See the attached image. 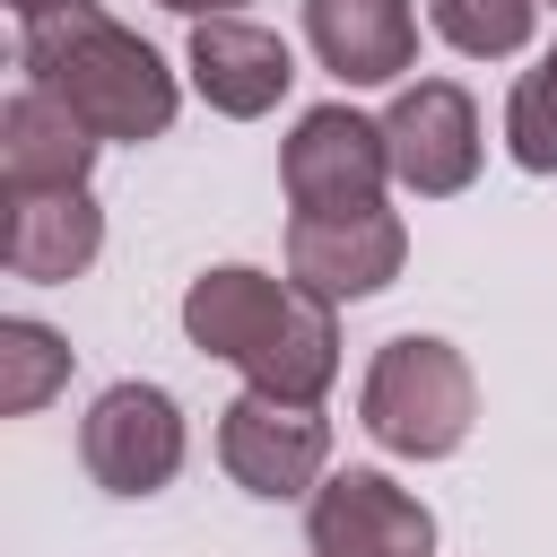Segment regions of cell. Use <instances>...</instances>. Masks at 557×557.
<instances>
[{
  "label": "cell",
  "mask_w": 557,
  "mask_h": 557,
  "mask_svg": "<svg viewBox=\"0 0 557 557\" xmlns=\"http://www.w3.org/2000/svg\"><path fill=\"white\" fill-rule=\"evenodd\" d=\"M400 218L374 200V209H331V218H287V278L313 287V296H374L400 278Z\"/></svg>",
  "instance_id": "9"
},
{
  "label": "cell",
  "mask_w": 557,
  "mask_h": 557,
  "mask_svg": "<svg viewBox=\"0 0 557 557\" xmlns=\"http://www.w3.org/2000/svg\"><path fill=\"white\" fill-rule=\"evenodd\" d=\"M96 131L52 96V87H17L9 96V113H0V183L9 191H70V183H87V165H96Z\"/></svg>",
  "instance_id": "10"
},
{
  "label": "cell",
  "mask_w": 557,
  "mask_h": 557,
  "mask_svg": "<svg viewBox=\"0 0 557 557\" xmlns=\"http://www.w3.org/2000/svg\"><path fill=\"white\" fill-rule=\"evenodd\" d=\"M305 44L331 78L383 87L418 61V9L409 0H305Z\"/></svg>",
  "instance_id": "11"
},
{
  "label": "cell",
  "mask_w": 557,
  "mask_h": 557,
  "mask_svg": "<svg viewBox=\"0 0 557 557\" xmlns=\"http://www.w3.org/2000/svg\"><path fill=\"white\" fill-rule=\"evenodd\" d=\"M357 418L383 453H409V461H444L470 418H479V383L461 366L453 339H383L374 366H366V392H357Z\"/></svg>",
  "instance_id": "3"
},
{
  "label": "cell",
  "mask_w": 557,
  "mask_h": 557,
  "mask_svg": "<svg viewBox=\"0 0 557 557\" xmlns=\"http://www.w3.org/2000/svg\"><path fill=\"white\" fill-rule=\"evenodd\" d=\"M383 174H392V148H383V122L348 113V104H313L278 157V183L296 200V218H331V209H374L383 200Z\"/></svg>",
  "instance_id": "5"
},
{
  "label": "cell",
  "mask_w": 557,
  "mask_h": 557,
  "mask_svg": "<svg viewBox=\"0 0 557 557\" xmlns=\"http://www.w3.org/2000/svg\"><path fill=\"white\" fill-rule=\"evenodd\" d=\"M26 78L52 87L96 139H157L174 122V70L96 0H61L26 17Z\"/></svg>",
  "instance_id": "2"
},
{
  "label": "cell",
  "mask_w": 557,
  "mask_h": 557,
  "mask_svg": "<svg viewBox=\"0 0 557 557\" xmlns=\"http://www.w3.org/2000/svg\"><path fill=\"white\" fill-rule=\"evenodd\" d=\"M531 17H540V0H426V26H435L453 52H470V61L522 52V44H531Z\"/></svg>",
  "instance_id": "14"
},
{
  "label": "cell",
  "mask_w": 557,
  "mask_h": 557,
  "mask_svg": "<svg viewBox=\"0 0 557 557\" xmlns=\"http://www.w3.org/2000/svg\"><path fill=\"white\" fill-rule=\"evenodd\" d=\"M9 9H17V17H44V9H61V0H9Z\"/></svg>",
  "instance_id": "18"
},
{
  "label": "cell",
  "mask_w": 557,
  "mask_h": 557,
  "mask_svg": "<svg viewBox=\"0 0 557 557\" xmlns=\"http://www.w3.org/2000/svg\"><path fill=\"white\" fill-rule=\"evenodd\" d=\"M78 461L104 496H157L183 470V409L157 383H113L96 392L87 426H78Z\"/></svg>",
  "instance_id": "4"
},
{
  "label": "cell",
  "mask_w": 557,
  "mask_h": 557,
  "mask_svg": "<svg viewBox=\"0 0 557 557\" xmlns=\"http://www.w3.org/2000/svg\"><path fill=\"white\" fill-rule=\"evenodd\" d=\"M287 78H296V61H287V44L270 26H252V17H200L191 26V87L218 113L252 122V113H270L287 96Z\"/></svg>",
  "instance_id": "12"
},
{
  "label": "cell",
  "mask_w": 557,
  "mask_h": 557,
  "mask_svg": "<svg viewBox=\"0 0 557 557\" xmlns=\"http://www.w3.org/2000/svg\"><path fill=\"white\" fill-rule=\"evenodd\" d=\"M104 244V218L87 200V183L70 191H9V218H0V261L17 278H78Z\"/></svg>",
  "instance_id": "13"
},
{
  "label": "cell",
  "mask_w": 557,
  "mask_h": 557,
  "mask_svg": "<svg viewBox=\"0 0 557 557\" xmlns=\"http://www.w3.org/2000/svg\"><path fill=\"white\" fill-rule=\"evenodd\" d=\"M505 148L522 174H557V52H540V70L513 78V104H505Z\"/></svg>",
  "instance_id": "16"
},
{
  "label": "cell",
  "mask_w": 557,
  "mask_h": 557,
  "mask_svg": "<svg viewBox=\"0 0 557 557\" xmlns=\"http://www.w3.org/2000/svg\"><path fill=\"white\" fill-rule=\"evenodd\" d=\"M157 9H183V17H226L235 0H157Z\"/></svg>",
  "instance_id": "17"
},
{
  "label": "cell",
  "mask_w": 557,
  "mask_h": 557,
  "mask_svg": "<svg viewBox=\"0 0 557 557\" xmlns=\"http://www.w3.org/2000/svg\"><path fill=\"white\" fill-rule=\"evenodd\" d=\"M383 148H392V174H400L418 200L461 191V183L479 174V104H470V87H453V78L400 87L392 113H383Z\"/></svg>",
  "instance_id": "7"
},
{
  "label": "cell",
  "mask_w": 557,
  "mask_h": 557,
  "mask_svg": "<svg viewBox=\"0 0 557 557\" xmlns=\"http://www.w3.org/2000/svg\"><path fill=\"white\" fill-rule=\"evenodd\" d=\"M218 461L244 496H305L331 461V426L313 418V400L244 392L218 409Z\"/></svg>",
  "instance_id": "6"
},
{
  "label": "cell",
  "mask_w": 557,
  "mask_h": 557,
  "mask_svg": "<svg viewBox=\"0 0 557 557\" xmlns=\"http://www.w3.org/2000/svg\"><path fill=\"white\" fill-rule=\"evenodd\" d=\"M61 374H70V348H61L44 322H0V409H9V418L44 409Z\"/></svg>",
  "instance_id": "15"
},
{
  "label": "cell",
  "mask_w": 557,
  "mask_h": 557,
  "mask_svg": "<svg viewBox=\"0 0 557 557\" xmlns=\"http://www.w3.org/2000/svg\"><path fill=\"white\" fill-rule=\"evenodd\" d=\"M313 557H435V513L383 470H339L313 487Z\"/></svg>",
  "instance_id": "8"
},
{
  "label": "cell",
  "mask_w": 557,
  "mask_h": 557,
  "mask_svg": "<svg viewBox=\"0 0 557 557\" xmlns=\"http://www.w3.org/2000/svg\"><path fill=\"white\" fill-rule=\"evenodd\" d=\"M183 331L191 348L226 357L252 392H278V400H322L339 374L331 296L270 278V270H200L183 296Z\"/></svg>",
  "instance_id": "1"
}]
</instances>
